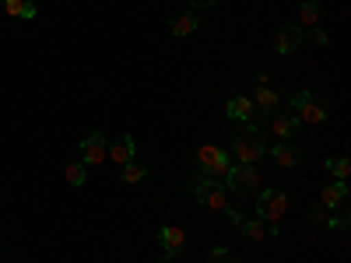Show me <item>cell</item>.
I'll use <instances>...</instances> for the list:
<instances>
[{"instance_id": "e0dca14e", "label": "cell", "mask_w": 351, "mask_h": 263, "mask_svg": "<svg viewBox=\"0 0 351 263\" xmlns=\"http://www.w3.org/2000/svg\"><path fill=\"white\" fill-rule=\"evenodd\" d=\"M253 105H256V116H274V105H278V92L271 84H256L253 88Z\"/></svg>"}, {"instance_id": "7c38bea8", "label": "cell", "mask_w": 351, "mask_h": 263, "mask_svg": "<svg viewBox=\"0 0 351 263\" xmlns=\"http://www.w3.org/2000/svg\"><path fill=\"white\" fill-rule=\"evenodd\" d=\"M309 218L319 225V228H330V231H344L348 228V208H341V211H327V208H316L309 211Z\"/></svg>"}, {"instance_id": "ac0fdd59", "label": "cell", "mask_w": 351, "mask_h": 263, "mask_svg": "<svg viewBox=\"0 0 351 263\" xmlns=\"http://www.w3.org/2000/svg\"><path fill=\"white\" fill-rule=\"evenodd\" d=\"M0 4H4V14L11 18H21V21L36 18V0H0Z\"/></svg>"}, {"instance_id": "30bf717a", "label": "cell", "mask_w": 351, "mask_h": 263, "mask_svg": "<svg viewBox=\"0 0 351 263\" xmlns=\"http://www.w3.org/2000/svg\"><path fill=\"white\" fill-rule=\"evenodd\" d=\"M158 246H162V256H180L183 246H186V231L183 228H176V225H162L158 228Z\"/></svg>"}, {"instance_id": "9c48e42d", "label": "cell", "mask_w": 351, "mask_h": 263, "mask_svg": "<svg viewBox=\"0 0 351 263\" xmlns=\"http://www.w3.org/2000/svg\"><path fill=\"white\" fill-rule=\"evenodd\" d=\"M302 42H306V28H299L295 21H288V25H281V28H278V42H274V49L288 56V53L302 49Z\"/></svg>"}, {"instance_id": "7402d4cb", "label": "cell", "mask_w": 351, "mask_h": 263, "mask_svg": "<svg viewBox=\"0 0 351 263\" xmlns=\"http://www.w3.org/2000/svg\"><path fill=\"white\" fill-rule=\"evenodd\" d=\"M64 179H67V186L81 190V186H84V179H88V168H84L81 162H71V165L64 168Z\"/></svg>"}, {"instance_id": "4316f807", "label": "cell", "mask_w": 351, "mask_h": 263, "mask_svg": "<svg viewBox=\"0 0 351 263\" xmlns=\"http://www.w3.org/2000/svg\"><path fill=\"white\" fill-rule=\"evenodd\" d=\"M232 263H239V260H232Z\"/></svg>"}, {"instance_id": "5bb4252c", "label": "cell", "mask_w": 351, "mask_h": 263, "mask_svg": "<svg viewBox=\"0 0 351 263\" xmlns=\"http://www.w3.org/2000/svg\"><path fill=\"white\" fill-rule=\"evenodd\" d=\"M134 155H137V144H134V137H130V134H127V137H120V140H112L109 148H106V158H109V162H116V165L134 162Z\"/></svg>"}, {"instance_id": "2e32d148", "label": "cell", "mask_w": 351, "mask_h": 263, "mask_svg": "<svg viewBox=\"0 0 351 263\" xmlns=\"http://www.w3.org/2000/svg\"><path fill=\"white\" fill-rule=\"evenodd\" d=\"M267 155L274 158L278 168H295V165L302 162V151L295 148V144H288V140H285V144H274V148H267Z\"/></svg>"}, {"instance_id": "4fadbf2b", "label": "cell", "mask_w": 351, "mask_h": 263, "mask_svg": "<svg viewBox=\"0 0 351 263\" xmlns=\"http://www.w3.org/2000/svg\"><path fill=\"white\" fill-rule=\"evenodd\" d=\"M271 130H274V137H281V140H295L299 134H302V123L295 120V112H281V116H271Z\"/></svg>"}, {"instance_id": "d6986e66", "label": "cell", "mask_w": 351, "mask_h": 263, "mask_svg": "<svg viewBox=\"0 0 351 263\" xmlns=\"http://www.w3.org/2000/svg\"><path fill=\"white\" fill-rule=\"evenodd\" d=\"M200 28V18L197 14H176L172 21H169V32L172 36H193Z\"/></svg>"}, {"instance_id": "5b68a950", "label": "cell", "mask_w": 351, "mask_h": 263, "mask_svg": "<svg viewBox=\"0 0 351 263\" xmlns=\"http://www.w3.org/2000/svg\"><path fill=\"white\" fill-rule=\"evenodd\" d=\"M263 175L256 172V165H232V172L225 175V190L228 193H246V190H260Z\"/></svg>"}, {"instance_id": "ffe728a7", "label": "cell", "mask_w": 351, "mask_h": 263, "mask_svg": "<svg viewBox=\"0 0 351 263\" xmlns=\"http://www.w3.org/2000/svg\"><path fill=\"white\" fill-rule=\"evenodd\" d=\"M120 179L123 183H141V179H148V165L144 162H127V165H120Z\"/></svg>"}, {"instance_id": "cb8c5ba5", "label": "cell", "mask_w": 351, "mask_h": 263, "mask_svg": "<svg viewBox=\"0 0 351 263\" xmlns=\"http://www.w3.org/2000/svg\"><path fill=\"white\" fill-rule=\"evenodd\" d=\"M306 39H309L313 46H327V42H330V36L324 32V28H309V32H306Z\"/></svg>"}, {"instance_id": "603a6c76", "label": "cell", "mask_w": 351, "mask_h": 263, "mask_svg": "<svg viewBox=\"0 0 351 263\" xmlns=\"http://www.w3.org/2000/svg\"><path fill=\"white\" fill-rule=\"evenodd\" d=\"M324 165H327V172L334 175V179H348V172H351V162L348 158H327Z\"/></svg>"}, {"instance_id": "277c9868", "label": "cell", "mask_w": 351, "mask_h": 263, "mask_svg": "<svg viewBox=\"0 0 351 263\" xmlns=\"http://www.w3.org/2000/svg\"><path fill=\"white\" fill-rule=\"evenodd\" d=\"M288 214V193L285 190H260L256 193V218L271 228H281V218Z\"/></svg>"}, {"instance_id": "6da1fadb", "label": "cell", "mask_w": 351, "mask_h": 263, "mask_svg": "<svg viewBox=\"0 0 351 263\" xmlns=\"http://www.w3.org/2000/svg\"><path fill=\"white\" fill-rule=\"evenodd\" d=\"M193 165H197V175H208V179H221L225 183V175L232 172V162L225 148H218V144H200L197 155H193Z\"/></svg>"}, {"instance_id": "7a4b0ae2", "label": "cell", "mask_w": 351, "mask_h": 263, "mask_svg": "<svg viewBox=\"0 0 351 263\" xmlns=\"http://www.w3.org/2000/svg\"><path fill=\"white\" fill-rule=\"evenodd\" d=\"M267 148H271V144L263 140L260 134H236L228 140L225 151H228V158L236 165H256L260 158H267Z\"/></svg>"}, {"instance_id": "8fae6325", "label": "cell", "mask_w": 351, "mask_h": 263, "mask_svg": "<svg viewBox=\"0 0 351 263\" xmlns=\"http://www.w3.org/2000/svg\"><path fill=\"white\" fill-rule=\"evenodd\" d=\"M319 208H327V211L348 208V183H344V179H334L330 186L319 190Z\"/></svg>"}, {"instance_id": "3957f363", "label": "cell", "mask_w": 351, "mask_h": 263, "mask_svg": "<svg viewBox=\"0 0 351 263\" xmlns=\"http://www.w3.org/2000/svg\"><path fill=\"white\" fill-rule=\"evenodd\" d=\"M190 193L197 197L200 208H208V211H225L228 208V190L221 179H208V175H197Z\"/></svg>"}, {"instance_id": "9a60e30c", "label": "cell", "mask_w": 351, "mask_h": 263, "mask_svg": "<svg viewBox=\"0 0 351 263\" xmlns=\"http://www.w3.org/2000/svg\"><path fill=\"white\" fill-rule=\"evenodd\" d=\"M239 231H243L246 239H253V242H263V239H278L281 228H271L267 221H260V218H250V221L243 218L239 221Z\"/></svg>"}, {"instance_id": "484cf974", "label": "cell", "mask_w": 351, "mask_h": 263, "mask_svg": "<svg viewBox=\"0 0 351 263\" xmlns=\"http://www.w3.org/2000/svg\"><path fill=\"white\" fill-rule=\"evenodd\" d=\"M186 4H190V8H200V11H204V8H215L218 0H186Z\"/></svg>"}, {"instance_id": "52a82bcc", "label": "cell", "mask_w": 351, "mask_h": 263, "mask_svg": "<svg viewBox=\"0 0 351 263\" xmlns=\"http://www.w3.org/2000/svg\"><path fill=\"white\" fill-rule=\"evenodd\" d=\"M330 116V102L319 99V95H309L302 105H295V120L306 123V127H319Z\"/></svg>"}, {"instance_id": "ba28073f", "label": "cell", "mask_w": 351, "mask_h": 263, "mask_svg": "<svg viewBox=\"0 0 351 263\" xmlns=\"http://www.w3.org/2000/svg\"><path fill=\"white\" fill-rule=\"evenodd\" d=\"M228 116L232 120H239V123H246V134H260L256 130V105H253V99L250 95H236V99H228Z\"/></svg>"}, {"instance_id": "44dd1931", "label": "cell", "mask_w": 351, "mask_h": 263, "mask_svg": "<svg viewBox=\"0 0 351 263\" xmlns=\"http://www.w3.org/2000/svg\"><path fill=\"white\" fill-rule=\"evenodd\" d=\"M299 28H316V21H319V0H306V4L299 8Z\"/></svg>"}, {"instance_id": "8992f818", "label": "cell", "mask_w": 351, "mask_h": 263, "mask_svg": "<svg viewBox=\"0 0 351 263\" xmlns=\"http://www.w3.org/2000/svg\"><path fill=\"white\" fill-rule=\"evenodd\" d=\"M106 134L102 130H92V134H84V140L77 144V151H81V165L84 168H95V165H106Z\"/></svg>"}, {"instance_id": "d4e9b609", "label": "cell", "mask_w": 351, "mask_h": 263, "mask_svg": "<svg viewBox=\"0 0 351 263\" xmlns=\"http://www.w3.org/2000/svg\"><path fill=\"white\" fill-rule=\"evenodd\" d=\"M225 256H228L225 246H211V249H208V263H218V260H225Z\"/></svg>"}]
</instances>
